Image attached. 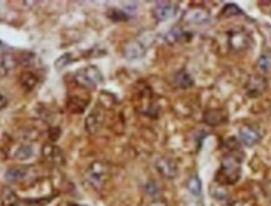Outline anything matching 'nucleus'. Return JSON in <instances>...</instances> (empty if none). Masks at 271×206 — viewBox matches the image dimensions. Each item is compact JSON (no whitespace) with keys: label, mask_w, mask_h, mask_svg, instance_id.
Masks as SVG:
<instances>
[{"label":"nucleus","mask_w":271,"mask_h":206,"mask_svg":"<svg viewBox=\"0 0 271 206\" xmlns=\"http://www.w3.org/2000/svg\"><path fill=\"white\" fill-rule=\"evenodd\" d=\"M31 155H33V149H31V146H29V145H25V146H22L20 149H18L15 157H17L18 160H27Z\"/></svg>","instance_id":"393cba45"},{"label":"nucleus","mask_w":271,"mask_h":206,"mask_svg":"<svg viewBox=\"0 0 271 206\" xmlns=\"http://www.w3.org/2000/svg\"><path fill=\"white\" fill-rule=\"evenodd\" d=\"M187 189L192 195H195V196H199V195L201 194L202 185H201V181H200V179L197 178L196 175L191 176V178L188 179Z\"/></svg>","instance_id":"4be33fe9"},{"label":"nucleus","mask_w":271,"mask_h":206,"mask_svg":"<svg viewBox=\"0 0 271 206\" xmlns=\"http://www.w3.org/2000/svg\"><path fill=\"white\" fill-rule=\"evenodd\" d=\"M109 178V166L104 161H94L84 173V181L93 190H101Z\"/></svg>","instance_id":"f03ea898"},{"label":"nucleus","mask_w":271,"mask_h":206,"mask_svg":"<svg viewBox=\"0 0 271 206\" xmlns=\"http://www.w3.org/2000/svg\"><path fill=\"white\" fill-rule=\"evenodd\" d=\"M257 70L261 72V75L269 73L271 71V52H266L261 54V57L257 60Z\"/></svg>","instance_id":"aec40b11"},{"label":"nucleus","mask_w":271,"mask_h":206,"mask_svg":"<svg viewBox=\"0 0 271 206\" xmlns=\"http://www.w3.org/2000/svg\"><path fill=\"white\" fill-rule=\"evenodd\" d=\"M104 120H106V113L104 110L99 106H96L93 108L91 113L88 115V117L86 118V129L88 133L94 134L102 128L103 126Z\"/></svg>","instance_id":"423d86ee"},{"label":"nucleus","mask_w":271,"mask_h":206,"mask_svg":"<svg viewBox=\"0 0 271 206\" xmlns=\"http://www.w3.org/2000/svg\"><path fill=\"white\" fill-rule=\"evenodd\" d=\"M123 53H125V57L127 59H139L146 54V47L139 41H133L126 46Z\"/></svg>","instance_id":"4468645a"},{"label":"nucleus","mask_w":271,"mask_h":206,"mask_svg":"<svg viewBox=\"0 0 271 206\" xmlns=\"http://www.w3.org/2000/svg\"><path fill=\"white\" fill-rule=\"evenodd\" d=\"M147 206H168V204L163 199H154Z\"/></svg>","instance_id":"cd10ccee"},{"label":"nucleus","mask_w":271,"mask_h":206,"mask_svg":"<svg viewBox=\"0 0 271 206\" xmlns=\"http://www.w3.org/2000/svg\"><path fill=\"white\" fill-rule=\"evenodd\" d=\"M185 36L186 33L181 28H173L172 30L168 31L167 36H166V42L170 44H175L177 43V42H180Z\"/></svg>","instance_id":"412c9836"},{"label":"nucleus","mask_w":271,"mask_h":206,"mask_svg":"<svg viewBox=\"0 0 271 206\" xmlns=\"http://www.w3.org/2000/svg\"><path fill=\"white\" fill-rule=\"evenodd\" d=\"M19 81L23 88L27 89V91H31V89L35 88V86L38 84V77H36L33 72H30V71L23 72L22 75H20Z\"/></svg>","instance_id":"f3484780"},{"label":"nucleus","mask_w":271,"mask_h":206,"mask_svg":"<svg viewBox=\"0 0 271 206\" xmlns=\"http://www.w3.org/2000/svg\"><path fill=\"white\" fill-rule=\"evenodd\" d=\"M156 170L159 171L162 178L172 180L177 176L178 166L176 161L171 157H160L156 161Z\"/></svg>","instance_id":"1a4fd4ad"},{"label":"nucleus","mask_w":271,"mask_h":206,"mask_svg":"<svg viewBox=\"0 0 271 206\" xmlns=\"http://www.w3.org/2000/svg\"><path fill=\"white\" fill-rule=\"evenodd\" d=\"M28 171L25 167H12L5 173V179L9 182H18L27 176Z\"/></svg>","instance_id":"a211bd4d"},{"label":"nucleus","mask_w":271,"mask_h":206,"mask_svg":"<svg viewBox=\"0 0 271 206\" xmlns=\"http://www.w3.org/2000/svg\"><path fill=\"white\" fill-rule=\"evenodd\" d=\"M175 83H176V86L180 87V88L187 89L193 86L195 82H193V78H192V76L187 72V71L181 70L176 73Z\"/></svg>","instance_id":"2eb2a0df"},{"label":"nucleus","mask_w":271,"mask_h":206,"mask_svg":"<svg viewBox=\"0 0 271 206\" xmlns=\"http://www.w3.org/2000/svg\"><path fill=\"white\" fill-rule=\"evenodd\" d=\"M186 20L192 24H202L209 20V14L204 9H193L186 15Z\"/></svg>","instance_id":"dca6fc26"},{"label":"nucleus","mask_w":271,"mask_h":206,"mask_svg":"<svg viewBox=\"0 0 271 206\" xmlns=\"http://www.w3.org/2000/svg\"><path fill=\"white\" fill-rule=\"evenodd\" d=\"M18 59L12 53H2L0 54V77H7L17 68Z\"/></svg>","instance_id":"9b49d317"},{"label":"nucleus","mask_w":271,"mask_h":206,"mask_svg":"<svg viewBox=\"0 0 271 206\" xmlns=\"http://www.w3.org/2000/svg\"><path fill=\"white\" fill-rule=\"evenodd\" d=\"M74 81L83 88H94L103 82V75L96 65H88L75 72Z\"/></svg>","instance_id":"7ed1b4c3"},{"label":"nucleus","mask_w":271,"mask_h":206,"mask_svg":"<svg viewBox=\"0 0 271 206\" xmlns=\"http://www.w3.org/2000/svg\"><path fill=\"white\" fill-rule=\"evenodd\" d=\"M239 140L245 146L252 147L261 141V133L252 125H243L239 129Z\"/></svg>","instance_id":"6e6552de"},{"label":"nucleus","mask_w":271,"mask_h":206,"mask_svg":"<svg viewBox=\"0 0 271 206\" xmlns=\"http://www.w3.org/2000/svg\"><path fill=\"white\" fill-rule=\"evenodd\" d=\"M108 17H109V19L115 20V22H126V20L130 19V17H128L125 12L118 10V9L110 10V12L108 13Z\"/></svg>","instance_id":"b1692460"},{"label":"nucleus","mask_w":271,"mask_h":206,"mask_svg":"<svg viewBox=\"0 0 271 206\" xmlns=\"http://www.w3.org/2000/svg\"><path fill=\"white\" fill-rule=\"evenodd\" d=\"M241 163L240 151L226 152L216 174V181L221 185H235L241 178Z\"/></svg>","instance_id":"f257e3e1"},{"label":"nucleus","mask_w":271,"mask_h":206,"mask_svg":"<svg viewBox=\"0 0 271 206\" xmlns=\"http://www.w3.org/2000/svg\"><path fill=\"white\" fill-rule=\"evenodd\" d=\"M0 205L2 206H23L20 197L10 187H3L0 190Z\"/></svg>","instance_id":"ddd939ff"},{"label":"nucleus","mask_w":271,"mask_h":206,"mask_svg":"<svg viewBox=\"0 0 271 206\" xmlns=\"http://www.w3.org/2000/svg\"><path fill=\"white\" fill-rule=\"evenodd\" d=\"M42 154H43L44 158L48 160L49 162L55 163V165H62V163H64L63 152L60 151L59 147L55 146V145L46 144L43 146V150H42Z\"/></svg>","instance_id":"f8f14e48"},{"label":"nucleus","mask_w":271,"mask_h":206,"mask_svg":"<svg viewBox=\"0 0 271 206\" xmlns=\"http://www.w3.org/2000/svg\"><path fill=\"white\" fill-rule=\"evenodd\" d=\"M146 191L148 192L149 195H152V196H154V195H157L160 192V187L157 186L156 182H148V184L146 185Z\"/></svg>","instance_id":"bb28decb"},{"label":"nucleus","mask_w":271,"mask_h":206,"mask_svg":"<svg viewBox=\"0 0 271 206\" xmlns=\"http://www.w3.org/2000/svg\"><path fill=\"white\" fill-rule=\"evenodd\" d=\"M87 105H88V101H83L80 97H70V98L68 99L67 107L70 112L82 113L86 110Z\"/></svg>","instance_id":"6ab92c4d"},{"label":"nucleus","mask_w":271,"mask_h":206,"mask_svg":"<svg viewBox=\"0 0 271 206\" xmlns=\"http://www.w3.org/2000/svg\"><path fill=\"white\" fill-rule=\"evenodd\" d=\"M227 117V112L222 108H210L204 113V122L211 127H216L225 123Z\"/></svg>","instance_id":"9d476101"},{"label":"nucleus","mask_w":271,"mask_h":206,"mask_svg":"<svg viewBox=\"0 0 271 206\" xmlns=\"http://www.w3.org/2000/svg\"><path fill=\"white\" fill-rule=\"evenodd\" d=\"M244 88L250 98H257L266 91L267 79L261 73H255V75H251L247 78Z\"/></svg>","instance_id":"39448f33"},{"label":"nucleus","mask_w":271,"mask_h":206,"mask_svg":"<svg viewBox=\"0 0 271 206\" xmlns=\"http://www.w3.org/2000/svg\"><path fill=\"white\" fill-rule=\"evenodd\" d=\"M223 15H228V17H231V14H233V17L235 14H243V12H241L240 9H239L236 5H226L225 9H223Z\"/></svg>","instance_id":"a878e982"},{"label":"nucleus","mask_w":271,"mask_h":206,"mask_svg":"<svg viewBox=\"0 0 271 206\" xmlns=\"http://www.w3.org/2000/svg\"><path fill=\"white\" fill-rule=\"evenodd\" d=\"M72 60H73L72 54H70V53H64V54H62L57 60H55V63H54L55 68H57V70H62V68L67 67L68 64H70Z\"/></svg>","instance_id":"5701e85b"},{"label":"nucleus","mask_w":271,"mask_h":206,"mask_svg":"<svg viewBox=\"0 0 271 206\" xmlns=\"http://www.w3.org/2000/svg\"><path fill=\"white\" fill-rule=\"evenodd\" d=\"M228 47L233 52H244L251 46V36L245 29H235L228 33Z\"/></svg>","instance_id":"20e7f679"},{"label":"nucleus","mask_w":271,"mask_h":206,"mask_svg":"<svg viewBox=\"0 0 271 206\" xmlns=\"http://www.w3.org/2000/svg\"><path fill=\"white\" fill-rule=\"evenodd\" d=\"M7 106H8V98L4 96V94L0 93V111L4 110Z\"/></svg>","instance_id":"c85d7f7f"},{"label":"nucleus","mask_w":271,"mask_h":206,"mask_svg":"<svg viewBox=\"0 0 271 206\" xmlns=\"http://www.w3.org/2000/svg\"><path fill=\"white\" fill-rule=\"evenodd\" d=\"M177 5L175 3L170 2H160L154 5L152 14H153L154 19L159 22H166V20L171 19L177 14Z\"/></svg>","instance_id":"0eeeda50"}]
</instances>
